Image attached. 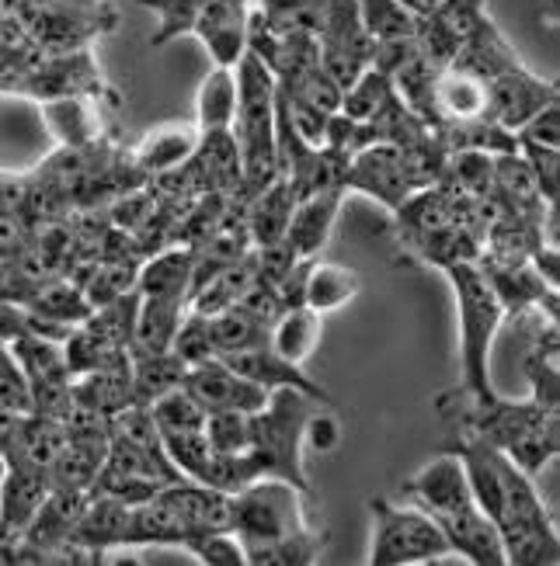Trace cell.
Here are the masks:
<instances>
[{"label":"cell","mask_w":560,"mask_h":566,"mask_svg":"<svg viewBox=\"0 0 560 566\" xmlns=\"http://www.w3.org/2000/svg\"><path fill=\"white\" fill-rule=\"evenodd\" d=\"M219 361H227L234 373H240L243 379H251L265 389H279V386H292V389H303L307 397H313L321 407H331V392L307 376L303 365H292L286 358H279L268 344H258V348L248 352H234V355H219Z\"/></svg>","instance_id":"12"},{"label":"cell","mask_w":560,"mask_h":566,"mask_svg":"<svg viewBox=\"0 0 560 566\" xmlns=\"http://www.w3.org/2000/svg\"><path fill=\"white\" fill-rule=\"evenodd\" d=\"M313 528L307 522L303 490L282 476H258L234 494V532L243 549L279 543L286 535Z\"/></svg>","instance_id":"6"},{"label":"cell","mask_w":560,"mask_h":566,"mask_svg":"<svg viewBox=\"0 0 560 566\" xmlns=\"http://www.w3.org/2000/svg\"><path fill=\"white\" fill-rule=\"evenodd\" d=\"M129 518H133V504L91 494V501L84 507V518H81L77 532H73V543H81L94 556H108L112 549H126Z\"/></svg>","instance_id":"16"},{"label":"cell","mask_w":560,"mask_h":566,"mask_svg":"<svg viewBox=\"0 0 560 566\" xmlns=\"http://www.w3.org/2000/svg\"><path fill=\"white\" fill-rule=\"evenodd\" d=\"M355 8H359V21H362L365 35L373 42L418 35L422 18H414L401 0H355Z\"/></svg>","instance_id":"28"},{"label":"cell","mask_w":560,"mask_h":566,"mask_svg":"<svg viewBox=\"0 0 560 566\" xmlns=\"http://www.w3.org/2000/svg\"><path fill=\"white\" fill-rule=\"evenodd\" d=\"M557 102L536 112L526 126L516 133V139H529V143H543V146H560V122H557Z\"/></svg>","instance_id":"38"},{"label":"cell","mask_w":560,"mask_h":566,"mask_svg":"<svg viewBox=\"0 0 560 566\" xmlns=\"http://www.w3.org/2000/svg\"><path fill=\"white\" fill-rule=\"evenodd\" d=\"M317 344H321V313H313L310 306H286L272 331H268V348H272L279 358L292 361V365H303L307 368V358L317 352Z\"/></svg>","instance_id":"18"},{"label":"cell","mask_w":560,"mask_h":566,"mask_svg":"<svg viewBox=\"0 0 560 566\" xmlns=\"http://www.w3.org/2000/svg\"><path fill=\"white\" fill-rule=\"evenodd\" d=\"M151 417H154L160 438H167V434H195V431H203L209 413H206V407L195 400L185 386H178V389L164 392L160 400L151 403Z\"/></svg>","instance_id":"29"},{"label":"cell","mask_w":560,"mask_h":566,"mask_svg":"<svg viewBox=\"0 0 560 566\" xmlns=\"http://www.w3.org/2000/svg\"><path fill=\"white\" fill-rule=\"evenodd\" d=\"M170 352H175L188 368L216 358L212 355V340H209V319H206V313H195V310L185 313L182 327L175 334V344H170Z\"/></svg>","instance_id":"35"},{"label":"cell","mask_w":560,"mask_h":566,"mask_svg":"<svg viewBox=\"0 0 560 566\" xmlns=\"http://www.w3.org/2000/svg\"><path fill=\"white\" fill-rule=\"evenodd\" d=\"M209 319V340H212V355H234V352H248L258 348V344H268V331L261 319H255L251 313H243L237 306L212 313Z\"/></svg>","instance_id":"25"},{"label":"cell","mask_w":560,"mask_h":566,"mask_svg":"<svg viewBox=\"0 0 560 566\" xmlns=\"http://www.w3.org/2000/svg\"><path fill=\"white\" fill-rule=\"evenodd\" d=\"M292 202H297V195L282 175L255 195L248 206V237L255 240V248H268V243H279L286 237Z\"/></svg>","instance_id":"19"},{"label":"cell","mask_w":560,"mask_h":566,"mask_svg":"<svg viewBox=\"0 0 560 566\" xmlns=\"http://www.w3.org/2000/svg\"><path fill=\"white\" fill-rule=\"evenodd\" d=\"M373 538H370V559L373 566H414V563H435L453 556L449 538L428 511L418 504H394L386 497H373Z\"/></svg>","instance_id":"5"},{"label":"cell","mask_w":560,"mask_h":566,"mask_svg":"<svg viewBox=\"0 0 560 566\" xmlns=\"http://www.w3.org/2000/svg\"><path fill=\"white\" fill-rule=\"evenodd\" d=\"M324 556V535L317 528L286 535L279 543H265L248 549V566H313Z\"/></svg>","instance_id":"27"},{"label":"cell","mask_w":560,"mask_h":566,"mask_svg":"<svg viewBox=\"0 0 560 566\" xmlns=\"http://www.w3.org/2000/svg\"><path fill=\"white\" fill-rule=\"evenodd\" d=\"M438 112L443 122H463L484 115V81L470 77L456 66H446L438 73Z\"/></svg>","instance_id":"26"},{"label":"cell","mask_w":560,"mask_h":566,"mask_svg":"<svg viewBox=\"0 0 560 566\" xmlns=\"http://www.w3.org/2000/svg\"><path fill=\"white\" fill-rule=\"evenodd\" d=\"M237 73V115L234 139L240 150V191L251 202L261 188L279 178V81L255 53L243 49L234 66Z\"/></svg>","instance_id":"2"},{"label":"cell","mask_w":560,"mask_h":566,"mask_svg":"<svg viewBox=\"0 0 560 566\" xmlns=\"http://www.w3.org/2000/svg\"><path fill=\"white\" fill-rule=\"evenodd\" d=\"M345 188L370 195V199H376L380 206L397 212L414 195L401 146H390V143L365 146V150L355 154L345 167Z\"/></svg>","instance_id":"9"},{"label":"cell","mask_w":560,"mask_h":566,"mask_svg":"<svg viewBox=\"0 0 560 566\" xmlns=\"http://www.w3.org/2000/svg\"><path fill=\"white\" fill-rule=\"evenodd\" d=\"M185 376H188V365L175 352L133 355V403L151 407L164 392L185 386Z\"/></svg>","instance_id":"23"},{"label":"cell","mask_w":560,"mask_h":566,"mask_svg":"<svg viewBox=\"0 0 560 566\" xmlns=\"http://www.w3.org/2000/svg\"><path fill=\"white\" fill-rule=\"evenodd\" d=\"M449 66L470 73V77L487 84V81H495L498 73H508V70L522 66V60L516 56V49L505 42V35L495 29V21L487 18V11H484L480 21L474 24V32L459 42V49H456V56H453Z\"/></svg>","instance_id":"14"},{"label":"cell","mask_w":560,"mask_h":566,"mask_svg":"<svg viewBox=\"0 0 560 566\" xmlns=\"http://www.w3.org/2000/svg\"><path fill=\"white\" fill-rule=\"evenodd\" d=\"M394 97V81L380 70H362L359 77L341 91V115H349L355 122H370L383 112V105Z\"/></svg>","instance_id":"31"},{"label":"cell","mask_w":560,"mask_h":566,"mask_svg":"<svg viewBox=\"0 0 560 566\" xmlns=\"http://www.w3.org/2000/svg\"><path fill=\"white\" fill-rule=\"evenodd\" d=\"M345 195H349L345 185H334V188L310 191V195H303V199L292 202L289 227H286V237H282L292 254H297V258H317L328 248V240L334 233V219L341 212Z\"/></svg>","instance_id":"11"},{"label":"cell","mask_w":560,"mask_h":566,"mask_svg":"<svg viewBox=\"0 0 560 566\" xmlns=\"http://www.w3.org/2000/svg\"><path fill=\"white\" fill-rule=\"evenodd\" d=\"M313 397L303 389L279 386L268 392V403L251 413V459L261 465V476H282L310 494L303 473V431L313 413Z\"/></svg>","instance_id":"4"},{"label":"cell","mask_w":560,"mask_h":566,"mask_svg":"<svg viewBox=\"0 0 560 566\" xmlns=\"http://www.w3.org/2000/svg\"><path fill=\"white\" fill-rule=\"evenodd\" d=\"M209 0H143V8H151L160 24H157V35H154V45H164V42H175L182 35H191V21L199 14Z\"/></svg>","instance_id":"34"},{"label":"cell","mask_w":560,"mask_h":566,"mask_svg":"<svg viewBox=\"0 0 560 566\" xmlns=\"http://www.w3.org/2000/svg\"><path fill=\"white\" fill-rule=\"evenodd\" d=\"M279 91L286 97H292V102H303V105L324 112V115H334L341 108V84L321 63H313L300 73H292V77L279 81Z\"/></svg>","instance_id":"30"},{"label":"cell","mask_w":560,"mask_h":566,"mask_svg":"<svg viewBox=\"0 0 560 566\" xmlns=\"http://www.w3.org/2000/svg\"><path fill=\"white\" fill-rule=\"evenodd\" d=\"M557 102V84L547 77H536L526 66H516L508 73H498L495 81L484 84V115L487 122L508 129V133H519L526 122Z\"/></svg>","instance_id":"8"},{"label":"cell","mask_w":560,"mask_h":566,"mask_svg":"<svg viewBox=\"0 0 560 566\" xmlns=\"http://www.w3.org/2000/svg\"><path fill=\"white\" fill-rule=\"evenodd\" d=\"M443 272L456 292L459 316V392L470 400L495 397L491 386V348L508 319L498 292L477 261H453Z\"/></svg>","instance_id":"3"},{"label":"cell","mask_w":560,"mask_h":566,"mask_svg":"<svg viewBox=\"0 0 560 566\" xmlns=\"http://www.w3.org/2000/svg\"><path fill=\"white\" fill-rule=\"evenodd\" d=\"M237 115V73L234 66H212L195 97V126L199 133L230 129Z\"/></svg>","instance_id":"20"},{"label":"cell","mask_w":560,"mask_h":566,"mask_svg":"<svg viewBox=\"0 0 560 566\" xmlns=\"http://www.w3.org/2000/svg\"><path fill=\"white\" fill-rule=\"evenodd\" d=\"M341 446V421L338 413L324 410V413H310L307 431H303V449L317 452V455H331Z\"/></svg>","instance_id":"37"},{"label":"cell","mask_w":560,"mask_h":566,"mask_svg":"<svg viewBox=\"0 0 560 566\" xmlns=\"http://www.w3.org/2000/svg\"><path fill=\"white\" fill-rule=\"evenodd\" d=\"M185 295H139L129 355H164L185 319Z\"/></svg>","instance_id":"15"},{"label":"cell","mask_w":560,"mask_h":566,"mask_svg":"<svg viewBox=\"0 0 560 566\" xmlns=\"http://www.w3.org/2000/svg\"><path fill=\"white\" fill-rule=\"evenodd\" d=\"M182 549L191 553L195 559L206 563V566H248V549H243L240 535L234 528L199 532V535H191Z\"/></svg>","instance_id":"32"},{"label":"cell","mask_w":560,"mask_h":566,"mask_svg":"<svg viewBox=\"0 0 560 566\" xmlns=\"http://www.w3.org/2000/svg\"><path fill=\"white\" fill-rule=\"evenodd\" d=\"M359 292H362V279H359V272H352V268L313 264L307 275V289H303V306L324 316L331 310H345Z\"/></svg>","instance_id":"21"},{"label":"cell","mask_w":560,"mask_h":566,"mask_svg":"<svg viewBox=\"0 0 560 566\" xmlns=\"http://www.w3.org/2000/svg\"><path fill=\"white\" fill-rule=\"evenodd\" d=\"M560 146H543V143H529L519 139V154L529 164V175L536 181V191H540L543 202H557V164H560Z\"/></svg>","instance_id":"36"},{"label":"cell","mask_w":560,"mask_h":566,"mask_svg":"<svg viewBox=\"0 0 560 566\" xmlns=\"http://www.w3.org/2000/svg\"><path fill=\"white\" fill-rule=\"evenodd\" d=\"M49 476L42 470H24V465H8L0 476V543L18 538L32 525L35 511L49 497Z\"/></svg>","instance_id":"13"},{"label":"cell","mask_w":560,"mask_h":566,"mask_svg":"<svg viewBox=\"0 0 560 566\" xmlns=\"http://www.w3.org/2000/svg\"><path fill=\"white\" fill-rule=\"evenodd\" d=\"M401 494L422 511H428L438 525L477 507L467 470H463V459L456 455V449L428 459L418 473L401 483Z\"/></svg>","instance_id":"7"},{"label":"cell","mask_w":560,"mask_h":566,"mask_svg":"<svg viewBox=\"0 0 560 566\" xmlns=\"http://www.w3.org/2000/svg\"><path fill=\"white\" fill-rule=\"evenodd\" d=\"M206 438L216 452H230V455H243L251 449V413L240 410H216L206 417Z\"/></svg>","instance_id":"33"},{"label":"cell","mask_w":560,"mask_h":566,"mask_svg":"<svg viewBox=\"0 0 560 566\" xmlns=\"http://www.w3.org/2000/svg\"><path fill=\"white\" fill-rule=\"evenodd\" d=\"M45 129L53 133L66 150H84V146L97 136V118L91 112L87 97H53L42 105Z\"/></svg>","instance_id":"24"},{"label":"cell","mask_w":560,"mask_h":566,"mask_svg":"<svg viewBox=\"0 0 560 566\" xmlns=\"http://www.w3.org/2000/svg\"><path fill=\"white\" fill-rule=\"evenodd\" d=\"M195 275V248H175L160 251L143 264V272L136 279L139 295H185L191 289Z\"/></svg>","instance_id":"22"},{"label":"cell","mask_w":560,"mask_h":566,"mask_svg":"<svg viewBox=\"0 0 560 566\" xmlns=\"http://www.w3.org/2000/svg\"><path fill=\"white\" fill-rule=\"evenodd\" d=\"M199 126L195 122H170V126H157L154 133H146L139 150H136V164L146 170V175H170L182 164H188L195 157V146H199Z\"/></svg>","instance_id":"17"},{"label":"cell","mask_w":560,"mask_h":566,"mask_svg":"<svg viewBox=\"0 0 560 566\" xmlns=\"http://www.w3.org/2000/svg\"><path fill=\"white\" fill-rule=\"evenodd\" d=\"M446 413H459L467 434L484 438L487 446H495L501 455H508L522 473L536 476L560 449V421L557 410L529 400H505V397H487L470 400L456 389L453 397L438 400Z\"/></svg>","instance_id":"1"},{"label":"cell","mask_w":560,"mask_h":566,"mask_svg":"<svg viewBox=\"0 0 560 566\" xmlns=\"http://www.w3.org/2000/svg\"><path fill=\"white\" fill-rule=\"evenodd\" d=\"M185 389L206 407V413H216V410L258 413L268 403V392H272V389H265L251 379H243L240 373H234V368L219 358L191 365L188 376H185Z\"/></svg>","instance_id":"10"}]
</instances>
